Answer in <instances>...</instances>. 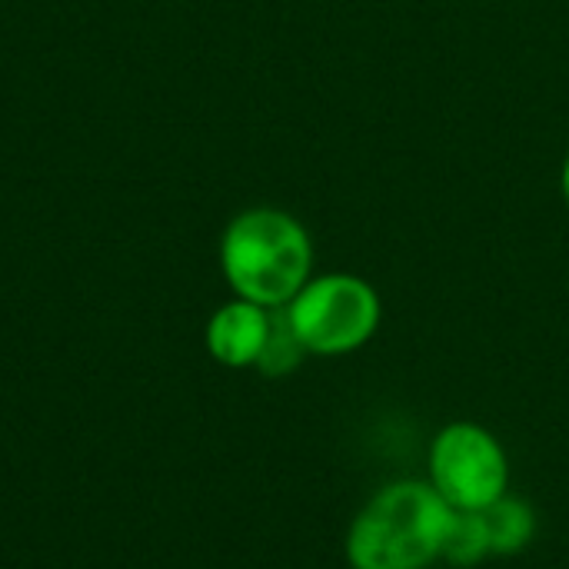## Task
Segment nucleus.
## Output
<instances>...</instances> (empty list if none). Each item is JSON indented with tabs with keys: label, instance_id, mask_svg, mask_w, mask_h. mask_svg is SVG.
Listing matches in <instances>:
<instances>
[{
	"label": "nucleus",
	"instance_id": "obj_1",
	"mask_svg": "<svg viewBox=\"0 0 569 569\" xmlns=\"http://www.w3.org/2000/svg\"><path fill=\"white\" fill-rule=\"evenodd\" d=\"M453 510L430 480H390L353 513L343 537L350 569H430L443 557Z\"/></svg>",
	"mask_w": 569,
	"mask_h": 569
},
{
	"label": "nucleus",
	"instance_id": "obj_5",
	"mask_svg": "<svg viewBox=\"0 0 569 569\" xmlns=\"http://www.w3.org/2000/svg\"><path fill=\"white\" fill-rule=\"evenodd\" d=\"M270 327H273V310L233 297L213 310V317L207 320L203 340H207L210 357L220 367L247 370V367H257V360L267 347Z\"/></svg>",
	"mask_w": 569,
	"mask_h": 569
},
{
	"label": "nucleus",
	"instance_id": "obj_8",
	"mask_svg": "<svg viewBox=\"0 0 569 569\" xmlns=\"http://www.w3.org/2000/svg\"><path fill=\"white\" fill-rule=\"evenodd\" d=\"M303 357H307V350L300 347L297 333L290 330L283 310H273V327H270L267 347H263V353L257 360V370L267 373V377H287L303 363Z\"/></svg>",
	"mask_w": 569,
	"mask_h": 569
},
{
	"label": "nucleus",
	"instance_id": "obj_2",
	"mask_svg": "<svg viewBox=\"0 0 569 569\" xmlns=\"http://www.w3.org/2000/svg\"><path fill=\"white\" fill-rule=\"evenodd\" d=\"M220 270L233 297L280 310L313 277V240L293 213L250 207L220 237Z\"/></svg>",
	"mask_w": 569,
	"mask_h": 569
},
{
	"label": "nucleus",
	"instance_id": "obj_6",
	"mask_svg": "<svg viewBox=\"0 0 569 569\" xmlns=\"http://www.w3.org/2000/svg\"><path fill=\"white\" fill-rule=\"evenodd\" d=\"M480 513H483L487 530H490V553L493 557H520L537 537V513L513 490Z\"/></svg>",
	"mask_w": 569,
	"mask_h": 569
},
{
	"label": "nucleus",
	"instance_id": "obj_9",
	"mask_svg": "<svg viewBox=\"0 0 569 569\" xmlns=\"http://www.w3.org/2000/svg\"><path fill=\"white\" fill-rule=\"evenodd\" d=\"M560 193H563V200H567L569 207V153L563 157V170H560Z\"/></svg>",
	"mask_w": 569,
	"mask_h": 569
},
{
	"label": "nucleus",
	"instance_id": "obj_4",
	"mask_svg": "<svg viewBox=\"0 0 569 569\" xmlns=\"http://www.w3.org/2000/svg\"><path fill=\"white\" fill-rule=\"evenodd\" d=\"M427 480L457 513H480L510 493L513 467L500 437L473 420L440 427L427 450Z\"/></svg>",
	"mask_w": 569,
	"mask_h": 569
},
{
	"label": "nucleus",
	"instance_id": "obj_7",
	"mask_svg": "<svg viewBox=\"0 0 569 569\" xmlns=\"http://www.w3.org/2000/svg\"><path fill=\"white\" fill-rule=\"evenodd\" d=\"M490 557H493L490 553V530H487L483 513H457L453 510V520H450V530H447V540H443L440 563L457 569H470L480 567Z\"/></svg>",
	"mask_w": 569,
	"mask_h": 569
},
{
	"label": "nucleus",
	"instance_id": "obj_3",
	"mask_svg": "<svg viewBox=\"0 0 569 569\" xmlns=\"http://www.w3.org/2000/svg\"><path fill=\"white\" fill-rule=\"evenodd\" d=\"M307 357H347L367 347L383 320L377 287L357 273H320L280 307Z\"/></svg>",
	"mask_w": 569,
	"mask_h": 569
}]
</instances>
